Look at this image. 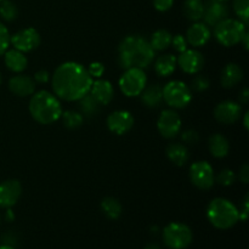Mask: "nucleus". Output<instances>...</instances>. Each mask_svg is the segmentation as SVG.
Masks as SVG:
<instances>
[{"label": "nucleus", "instance_id": "nucleus-36", "mask_svg": "<svg viewBox=\"0 0 249 249\" xmlns=\"http://www.w3.org/2000/svg\"><path fill=\"white\" fill-rule=\"evenodd\" d=\"M170 45H173V48H174L175 51H178L179 53H184L185 50H187V40L186 38H185L184 36H181V34H177V36H173L172 39V44Z\"/></svg>", "mask_w": 249, "mask_h": 249}, {"label": "nucleus", "instance_id": "nucleus-48", "mask_svg": "<svg viewBox=\"0 0 249 249\" xmlns=\"http://www.w3.org/2000/svg\"><path fill=\"white\" fill-rule=\"evenodd\" d=\"M0 249H15V248H14V247H11V246L2 245V246H0Z\"/></svg>", "mask_w": 249, "mask_h": 249}, {"label": "nucleus", "instance_id": "nucleus-24", "mask_svg": "<svg viewBox=\"0 0 249 249\" xmlns=\"http://www.w3.org/2000/svg\"><path fill=\"white\" fill-rule=\"evenodd\" d=\"M167 157L173 164L178 167H182L189 160V150L184 143H170L167 147Z\"/></svg>", "mask_w": 249, "mask_h": 249}, {"label": "nucleus", "instance_id": "nucleus-6", "mask_svg": "<svg viewBox=\"0 0 249 249\" xmlns=\"http://www.w3.org/2000/svg\"><path fill=\"white\" fill-rule=\"evenodd\" d=\"M163 89V101L173 109L185 108L191 102L192 95L189 85L181 80H172Z\"/></svg>", "mask_w": 249, "mask_h": 249}, {"label": "nucleus", "instance_id": "nucleus-18", "mask_svg": "<svg viewBox=\"0 0 249 249\" xmlns=\"http://www.w3.org/2000/svg\"><path fill=\"white\" fill-rule=\"evenodd\" d=\"M89 94L100 105H108L114 97V88L111 82H108L106 79H102V78H99L96 80H92Z\"/></svg>", "mask_w": 249, "mask_h": 249}, {"label": "nucleus", "instance_id": "nucleus-7", "mask_svg": "<svg viewBox=\"0 0 249 249\" xmlns=\"http://www.w3.org/2000/svg\"><path fill=\"white\" fill-rule=\"evenodd\" d=\"M163 242L169 249H185L192 242V231L186 224L170 223L162 233Z\"/></svg>", "mask_w": 249, "mask_h": 249}, {"label": "nucleus", "instance_id": "nucleus-28", "mask_svg": "<svg viewBox=\"0 0 249 249\" xmlns=\"http://www.w3.org/2000/svg\"><path fill=\"white\" fill-rule=\"evenodd\" d=\"M204 1L203 0H185L184 15L187 19L198 22L203 17Z\"/></svg>", "mask_w": 249, "mask_h": 249}, {"label": "nucleus", "instance_id": "nucleus-26", "mask_svg": "<svg viewBox=\"0 0 249 249\" xmlns=\"http://www.w3.org/2000/svg\"><path fill=\"white\" fill-rule=\"evenodd\" d=\"M173 36L167 29H158L151 36L150 45L155 51H164L172 44Z\"/></svg>", "mask_w": 249, "mask_h": 249}, {"label": "nucleus", "instance_id": "nucleus-49", "mask_svg": "<svg viewBox=\"0 0 249 249\" xmlns=\"http://www.w3.org/2000/svg\"><path fill=\"white\" fill-rule=\"evenodd\" d=\"M1 83H2V75L1 73H0V85H1Z\"/></svg>", "mask_w": 249, "mask_h": 249}, {"label": "nucleus", "instance_id": "nucleus-34", "mask_svg": "<svg viewBox=\"0 0 249 249\" xmlns=\"http://www.w3.org/2000/svg\"><path fill=\"white\" fill-rule=\"evenodd\" d=\"M209 88V80L207 79L204 75H196L194 79L191 80V85L190 89L194 90L196 92H202Z\"/></svg>", "mask_w": 249, "mask_h": 249}, {"label": "nucleus", "instance_id": "nucleus-17", "mask_svg": "<svg viewBox=\"0 0 249 249\" xmlns=\"http://www.w3.org/2000/svg\"><path fill=\"white\" fill-rule=\"evenodd\" d=\"M9 90L18 97L32 96L36 92V82L24 74H16L9 80Z\"/></svg>", "mask_w": 249, "mask_h": 249}, {"label": "nucleus", "instance_id": "nucleus-14", "mask_svg": "<svg viewBox=\"0 0 249 249\" xmlns=\"http://www.w3.org/2000/svg\"><path fill=\"white\" fill-rule=\"evenodd\" d=\"M177 65L187 74H197L204 66V57L196 49H187L177 57Z\"/></svg>", "mask_w": 249, "mask_h": 249}, {"label": "nucleus", "instance_id": "nucleus-40", "mask_svg": "<svg viewBox=\"0 0 249 249\" xmlns=\"http://www.w3.org/2000/svg\"><path fill=\"white\" fill-rule=\"evenodd\" d=\"M34 82L39 83V84H44V83H48L50 80V74H49L48 71L40 70L38 72H36L34 74Z\"/></svg>", "mask_w": 249, "mask_h": 249}, {"label": "nucleus", "instance_id": "nucleus-35", "mask_svg": "<svg viewBox=\"0 0 249 249\" xmlns=\"http://www.w3.org/2000/svg\"><path fill=\"white\" fill-rule=\"evenodd\" d=\"M10 38H11V36L9 33V29L6 28L4 23L0 22V55H4L5 51L9 49Z\"/></svg>", "mask_w": 249, "mask_h": 249}, {"label": "nucleus", "instance_id": "nucleus-21", "mask_svg": "<svg viewBox=\"0 0 249 249\" xmlns=\"http://www.w3.org/2000/svg\"><path fill=\"white\" fill-rule=\"evenodd\" d=\"M243 79V70L237 63H228L220 74V83L224 88H233Z\"/></svg>", "mask_w": 249, "mask_h": 249}, {"label": "nucleus", "instance_id": "nucleus-4", "mask_svg": "<svg viewBox=\"0 0 249 249\" xmlns=\"http://www.w3.org/2000/svg\"><path fill=\"white\" fill-rule=\"evenodd\" d=\"M207 218L215 229L229 230L240 221V211L231 201L218 197L207 207Z\"/></svg>", "mask_w": 249, "mask_h": 249}, {"label": "nucleus", "instance_id": "nucleus-9", "mask_svg": "<svg viewBox=\"0 0 249 249\" xmlns=\"http://www.w3.org/2000/svg\"><path fill=\"white\" fill-rule=\"evenodd\" d=\"M190 181L199 190H209L215 184L214 169L207 160H198L190 167Z\"/></svg>", "mask_w": 249, "mask_h": 249}, {"label": "nucleus", "instance_id": "nucleus-15", "mask_svg": "<svg viewBox=\"0 0 249 249\" xmlns=\"http://www.w3.org/2000/svg\"><path fill=\"white\" fill-rule=\"evenodd\" d=\"M22 185L18 180H5L0 182V208H12L19 201Z\"/></svg>", "mask_w": 249, "mask_h": 249}, {"label": "nucleus", "instance_id": "nucleus-19", "mask_svg": "<svg viewBox=\"0 0 249 249\" xmlns=\"http://www.w3.org/2000/svg\"><path fill=\"white\" fill-rule=\"evenodd\" d=\"M186 40L194 48L204 46L211 39V29L203 22H195L186 32Z\"/></svg>", "mask_w": 249, "mask_h": 249}, {"label": "nucleus", "instance_id": "nucleus-30", "mask_svg": "<svg viewBox=\"0 0 249 249\" xmlns=\"http://www.w3.org/2000/svg\"><path fill=\"white\" fill-rule=\"evenodd\" d=\"M61 118H62L63 125L70 129V130H75V129L80 128L83 125V122H84V117L82 116V113L77 111H72V109L62 112Z\"/></svg>", "mask_w": 249, "mask_h": 249}, {"label": "nucleus", "instance_id": "nucleus-16", "mask_svg": "<svg viewBox=\"0 0 249 249\" xmlns=\"http://www.w3.org/2000/svg\"><path fill=\"white\" fill-rule=\"evenodd\" d=\"M229 9L228 5L224 1L218 0H208L204 2V12L203 17L204 23L208 27H215L219 22L228 18Z\"/></svg>", "mask_w": 249, "mask_h": 249}, {"label": "nucleus", "instance_id": "nucleus-31", "mask_svg": "<svg viewBox=\"0 0 249 249\" xmlns=\"http://www.w3.org/2000/svg\"><path fill=\"white\" fill-rule=\"evenodd\" d=\"M0 16L4 21L12 22L18 16V9L16 5L10 0H2L0 2Z\"/></svg>", "mask_w": 249, "mask_h": 249}, {"label": "nucleus", "instance_id": "nucleus-43", "mask_svg": "<svg viewBox=\"0 0 249 249\" xmlns=\"http://www.w3.org/2000/svg\"><path fill=\"white\" fill-rule=\"evenodd\" d=\"M238 99H240V102L241 104H247L248 100H249V91L247 88H245V89L241 91L240 96H238Z\"/></svg>", "mask_w": 249, "mask_h": 249}, {"label": "nucleus", "instance_id": "nucleus-20", "mask_svg": "<svg viewBox=\"0 0 249 249\" xmlns=\"http://www.w3.org/2000/svg\"><path fill=\"white\" fill-rule=\"evenodd\" d=\"M4 62L6 67L14 73L23 72L28 65V60L24 56V53L16 49H7L4 53Z\"/></svg>", "mask_w": 249, "mask_h": 249}, {"label": "nucleus", "instance_id": "nucleus-52", "mask_svg": "<svg viewBox=\"0 0 249 249\" xmlns=\"http://www.w3.org/2000/svg\"><path fill=\"white\" fill-rule=\"evenodd\" d=\"M2 1V0H0V2H1Z\"/></svg>", "mask_w": 249, "mask_h": 249}, {"label": "nucleus", "instance_id": "nucleus-23", "mask_svg": "<svg viewBox=\"0 0 249 249\" xmlns=\"http://www.w3.org/2000/svg\"><path fill=\"white\" fill-rule=\"evenodd\" d=\"M208 148L213 157L224 158L229 155L230 142L221 134H213L208 140Z\"/></svg>", "mask_w": 249, "mask_h": 249}, {"label": "nucleus", "instance_id": "nucleus-45", "mask_svg": "<svg viewBox=\"0 0 249 249\" xmlns=\"http://www.w3.org/2000/svg\"><path fill=\"white\" fill-rule=\"evenodd\" d=\"M5 218H6L7 221H12L14 220V213H12L11 208L6 209V214H5Z\"/></svg>", "mask_w": 249, "mask_h": 249}, {"label": "nucleus", "instance_id": "nucleus-46", "mask_svg": "<svg viewBox=\"0 0 249 249\" xmlns=\"http://www.w3.org/2000/svg\"><path fill=\"white\" fill-rule=\"evenodd\" d=\"M145 249H162L160 247V245H157V243H148L147 246H146Z\"/></svg>", "mask_w": 249, "mask_h": 249}, {"label": "nucleus", "instance_id": "nucleus-12", "mask_svg": "<svg viewBox=\"0 0 249 249\" xmlns=\"http://www.w3.org/2000/svg\"><path fill=\"white\" fill-rule=\"evenodd\" d=\"M134 117L133 114L125 109H118L107 117V128L111 133L116 135H125L133 129Z\"/></svg>", "mask_w": 249, "mask_h": 249}, {"label": "nucleus", "instance_id": "nucleus-39", "mask_svg": "<svg viewBox=\"0 0 249 249\" xmlns=\"http://www.w3.org/2000/svg\"><path fill=\"white\" fill-rule=\"evenodd\" d=\"M174 5V0H153V6L157 11L165 12L172 9Z\"/></svg>", "mask_w": 249, "mask_h": 249}, {"label": "nucleus", "instance_id": "nucleus-25", "mask_svg": "<svg viewBox=\"0 0 249 249\" xmlns=\"http://www.w3.org/2000/svg\"><path fill=\"white\" fill-rule=\"evenodd\" d=\"M177 57L172 53L160 55L155 62V72L160 77H169L177 68Z\"/></svg>", "mask_w": 249, "mask_h": 249}, {"label": "nucleus", "instance_id": "nucleus-50", "mask_svg": "<svg viewBox=\"0 0 249 249\" xmlns=\"http://www.w3.org/2000/svg\"><path fill=\"white\" fill-rule=\"evenodd\" d=\"M218 1H224V2H225V1H228V0H218Z\"/></svg>", "mask_w": 249, "mask_h": 249}, {"label": "nucleus", "instance_id": "nucleus-44", "mask_svg": "<svg viewBox=\"0 0 249 249\" xmlns=\"http://www.w3.org/2000/svg\"><path fill=\"white\" fill-rule=\"evenodd\" d=\"M240 44H243V48L247 50L248 49V32H246L245 36H242V39H241V43Z\"/></svg>", "mask_w": 249, "mask_h": 249}, {"label": "nucleus", "instance_id": "nucleus-5", "mask_svg": "<svg viewBox=\"0 0 249 249\" xmlns=\"http://www.w3.org/2000/svg\"><path fill=\"white\" fill-rule=\"evenodd\" d=\"M247 32V26L240 19L225 18L214 27V36L224 46L237 45Z\"/></svg>", "mask_w": 249, "mask_h": 249}, {"label": "nucleus", "instance_id": "nucleus-1", "mask_svg": "<svg viewBox=\"0 0 249 249\" xmlns=\"http://www.w3.org/2000/svg\"><path fill=\"white\" fill-rule=\"evenodd\" d=\"M92 80L87 67L78 62L68 61L58 66L51 75V87L58 99L73 102L89 92Z\"/></svg>", "mask_w": 249, "mask_h": 249}, {"label": "nucleus", "instance_id": "nucleus-27", "mask_svg": "<svg viewBox=\"0 0 249 249\" xmlns=\"http://www.w3.org/2000/svg\"><path fill=\"white\" fill-rule=\"evenodd\" d=\"M101 211L106 215V218L111 219V220H117L122 215L123 208H122L121 202L117 198L105 197L101 201Z\"/></svg>", "mask_w": 249, "mask_h": 249}, {"label": "nucleus", "instance_id": "nucleus-42", "mask_svg": "<svg viewBox=\"0 0 249 249\" xmlns=\"http://www.w3.org/2000/svg\"><path fill=\"white\" fill-rule=\"evenodd\" d=\"M248 203H249V197L248 195H246L245 199H243V206H242V211H240V220L246 221L247 220V216H248Z\"/></svg>", "mask_w": 249, "mask_h": 249}, {"label": "nucleus", "instance_id": "nucleus-33", "mask_svg": "<svg viewBox=\"0 0 249 249\" xmlns=\"http://www.w3.org/2000/svg\"><path fill=\"white\" fill-rule=\"evenodd\" d=\"M235 181L236 174L231 169H223L218 173V175H215V182H218L221 186H231L235 184Z\"/></svg>", "mask_w": 249, "mask_h": 249}, {"label": "nucleus", "instance_id": "nucleus-13", "mask_svg": "<svg viewBox=\"0 0 249 249\" xmlns=\"http://www.w3.org/2000/svg\"><path fill=\"white\" fill-rule=\"evenodd\" d=\"M241 116H242V107L238 102L231 101V100H226V101L220 102L214 108V117L216 121L225 125H230V124L236 123L240 121Z\"/></svg>", "mask_w": 249, "mask_h": 249}, {"label": "nucleus", "instance_id": "nucleus-41", "mask_svg": "<svg viewBox=\"0 0 249 249\" xmlns=\"http://www.w3.org/2000/svg\"><path fill=\"white\" fill-rule=\"evenodd\" d=\"M238 178H240L241 181L243 184H248L249 181V165L246 163L242 167L240 168V174H238Z\"/></svg>", "mask_w": 249, "mask_h": 249}, {"label": "nucleus", "instance_id": "nucleus-47", "mask_svg": "<svg viewBox=\"0 0 249 249\" xmlns=\"http://www.w3.org/2000/svg\"><path fill=\"white\" fill-rule=\"evenodd\" d=\"M243 123H245V128L248 129V113L245 114V122Z\"/></svg>", "mask_w": 249, "mask_h": 249}, {"label": "nucleus", "instance_id": "nucleus-22", "mask_svg": "<svg viewBox=\"0 0 249 249\" xmlns=\"http://www.w3.org/2000/svg\"><path fill=\"white\" fill-rule=\"evenodd\" d=\"M141 102L148 108H156L163 102V89L160 84L146 85L140 94Z\"/></svg>", "mask_w": 249, "mask_h": 249}, {"label": "nucleus", "instance_id": "nucleus-2", "mask_svg": "<svg viewBox=\"0 0 249 249\" xmlns=\"http://www.w3.org/2000/svg\"><path fill=\"white\" fill-rule=\"evenodd\" d=\"M155 56L156 51L150 41L138 34L125 36L119 43L118 63L124 70L133 67L145 70L153 62Z\"/></svg>", "mask_w": 249, "mask_h": 249}, {"label": "nucleus", "instance_id": "nucleus-29", "mask_svg": "<svg viewBox=\"0 0 249 249\" xmlns=\"http://www.w3.org/2000/svg\"><path fill=\"white\" fill-rule=\"evenodd\" d=\"M79 101V109L83 117H94L99 112L100 104L88 92L87 95L82 97Z\"/></svg>", "mask_w": 249, "mask_h": 249}, {"label": "nucleus", "instance_id": "nucleus-32", "mask_svg": "<svg viewBox=\"0 0 249 249\" xmlns=\"http://www.w3.org/2000/svg\"><path fill=\"white\" fill-rule=\"evenodd\" d=\"M232 7L238 19L247 26L249 17V0H233Z\"/></svg>", "mask_w": 249, "mask_h": 249}, {"label": "nucleus", "instance_id": "nucleus-8", "mask_svg": "<svg viewBox=\"0 0 249 249\" xmlns=\"http://www.w3.org/2000/svg\"><path fill=\"white\" fill-rule=\"evenodd\" d=\"M119 89L126 97L140 96L147 85V77L141 68H128L119 78Z\"/></svg>", "mask_w": 249, "mask_h": 249}, {"label": "nucleus", "instance_id": "nucleus-10", "mask_svg": "<svg viewBox=\"0 0 249 249\" xmlns=\"http://www.w3.org/2000/svg\"><path fill=\"white\" fill-rule=\"evenodd\" d=\"M40 41L41 38L39 32L36 28L28 27L12 34L10 38V45L21 53H29V51L36 50L40 45Z\"/></svg>", "mask_w": 249, "mask_h": 249}, {"label": "nucleus", "instance_id": "nucleus-51", "mask_svg": "<svg viewBox=\"0 0 249 249\" xmlns=\"http://www.w3.org/2000/svg\"><path fill=\"white\" fill-rule=\"evenodd\" d=\"M0 223H1V216H0Z\"/></svg>", "mask_w": 249, "mask_h": 249}, {"label": "nucleus", "instance_id": "nucleus-37", "mask_svg": "<svg viewBox=\"0 0 249 249\" xmlns=\"http://www.w3.org/2000/svg\"><path fill=\"white\" fill-rule=\"evenodd\" d=\"M87 70L92 79H99V78H101L102 75H104L105 65L101 62H92V63H90L89 67H88Z\"/></svg>", "mask_w": 249, "mask_h": 249}, {"label": "nucleus", "instance_id": "nucleus-38", "mask_svg": "<svg viewBox=\"0 0 249 249\" xmlns=\"http://www.w3.org/2000/svg\"><path fill=\"white\" fill-rule=\"evenodd\" d=\"M181 139L187 145H196L199 140V134L194 129H189V130H185L182 133Z\"/></svg>", "mask_w": 249, "mask_h": 249}, {"label": "nucleus", "instance_id": "nucleus-11", "mask_svg": "<svg viewBox=\"0 0 249 249\" xmlns=\"http://www.w3.org/2000/svg\"><path fill=\"white\" fill-rule=\"evenodd\" d=\"M157 129L165 139H173L181 130V118L173 108L164 109L157 121Z\"/></svg>", "mask_w": 249, "mask_h": 249}, {"label": "nucleus", "instance_id": "nucleus-3", "mask_svg": "<svg viewBox=\"0 0 249 249\" xmlns=\"http://www.w3.org/2000/svg\"><path fill=\"white\" fill-rule=\"evenodd\" d=\"M28 108L32 118L44 125L57 122L63 112L60 99L46 90H40L32 95Z\"/></svg>", "mask_w": 249, "mask_h": 249}]
</instances>
